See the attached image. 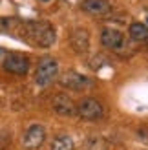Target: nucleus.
<instances>
[{"instance_id": "ddd939ff", "label": "nucleus", "mask_w": 148, "mask_h": 150, "mask_svg": "<svg viewBox=\"0 0 148 150\" xmlns=\"http://www.w3.org/2000/svg\"><path fill=\"white\" fill-rule=\"evenodd\" d=\"M11 143V134L9 132H0V150H6Z\"/></svg>"}, {"instance_id": "20e7f679", "label": "nucleus", "mask_w": 148, "mask_h": 150, "mask_svg": "<svg viewBox=\"0 0 148 150\" xmlns=\"http://www.w3.org/2000/svg\"><path fill=\"white\" fill-rule=\"evenodd\" d=\"M4 70L15 75H26L29 70V59L24 53H7L4 59Z\"/></svg>"}, {"instance_id": "f03ea898", "label": "nucleus", "mask_w": 148, "mask_h": 150, "mask_svg": "<svg viewBox=\"0 0 148 150\" xmlns=\"http://www.w3.org/2000/svg\"><path fill=\"white\" fill-rule=\"evenodd\" d=\"M57 75H58V62L53 57H42L35 71V82L39 86H48L57 79Z\"/></svg>"}, {"instance_id": "9d476101", "label": "nucleus", "mask_w": 148, "mask_h": 150, "mask_svg": "<svg viewBox=\"0 0 148 150\" xmlns=\"http://www.w3.org/2000/svg\"><path fill=\"white\" fill-rule=\"evenodd\" d=\"M71 46L77 53H86L90 48V35L86 29H75L71 33Z\"/></svg>"}, {"instance_id": "6e6552de", "label": "nucleus", "mask_w": 148, "mask_h": 150, "mask_svg": "<svg viewBox=\"0 0 148 150\" xmlns=\"http://www.w3.org/2000/svg\"><path fill=\"white\" fill-rule=\"evenodd\" d=\"M123 40L124 37L119 29H113V28H106L104 31L101 33V42L104 48H110V50H119L123 46Z\"/></svg>"}, {"instance_id": "0eeeda50", "label": "nucleus", "mask_w": 148, "mask_h": 150, "mask_svg": "<svg viewBox=\"0 0 148 150\" xmlns=\"http://www.w3.org/2000/svg\"><path fill=\"white\" fill-rule=\"evenodd\" d=\"M53 110L57 112L58 115L66 117V115H73V114H75L77 106H75V103H73L71 97H68L66 93H58V95L53 97Z\"/></svg>"}, {"instance_id": "9b49d317", "label": "nucleus", "mask_w": 148, "mask_h": 150, "mask_svg": "<svg viewBox=\"0 0 148 150\" xmlns=\"http://www.w3.org/2000/svg\"><path fill=\"white\" fill-rule=\"evenodd\" d=\"M128 33H130L132 39L137 40V42L148 40V26H146V24H141V22H134V24L130 26Z\"/></svg>"}, {"instance_id": "7ed1b4c3", "label": "nucleus", "mask_w": 148, "mask_h": 150, "mask_svg": "<svg viewBox=\"0 0 148 150\" xmlns=\"http://www.w3.org/2000/svg\"><path fill=\"white\" fill-rule=\"evenodd\" d=\"M75 112L79 114V117L86 119V121H99L102 117V114H104V112H102V104L97 99H93V97H84V99L77 104Z\"/></svg>"}, {"instance_id": "39448f33", "label": "nucleus", "mask_w": 148, "mask_h": 150, "mask_svg": "<svg viewBox=\"0 0 148 150\" xmlns=\"http://www.w3.org/2000/svg\"><path fill=\"white\" fill-rule=\"evenodd\" d=\"M44 139H46V130L40 125H33L29 126L24 134V139H22V145H24L26 150H37L40 148Z\"/></svg>"}, {"instance_id": "f8f14e48", "label": "nucleus", "mask_w": 148, "mask_h": 150, "mask_svg": "<svg viewBox=\"0 0 148 150\" xmlns=\"http://www.w3.org/2000/svg\"><path fill=\"white\" fill-rule=\"evenodd\" d=\"M51 150H73L75 145H73V139L70 136H57L53 141H51Z\"/></svg>"}, {"instance_id": "1a4fd4ad", "label": "nucleus", "mask_w": 148, "mask_h": 150, "mask_svg": "<svg viewBox=\"0 0 148 150\" xmlns=\"http://www.w3.org/2000/svg\"><path fill=\"white\" fill-rule=\"evenodd\" d=\"M80 7H82V11L90 13V15H106L112 9L108 0H82Z\"/></svg>"}, {"instance_id": "f257e3e1", "label": "nucleus", "mask_w": 148, "mask_h": 150, "mask_svg": "<svg viewBox=\"0 0 148 150\" xmlns=\"http://www.w3.org/2000/svg\"><path fill=\"white\" fill-rule=\"evenodd\" d=\"M24 35L29 42H33L35 46H40V48H49L53 46V42L57 39L55 35V29L51 24L48 22H39V20H27L24 22Z\"/></svg>"}, {"instance_id": "423d86ee", "label": "nucleus", "mask_w": 148, "mask_h": 150, "mask_svg": "<svg viewBox=\"0 0 148 150\" xmlns=\"http://www.w3.org/2000/svg\"><path fill=\"white\" fill-rule=\"evenodd\" d=\"M61 84L68 90H82L86 86H90V79L77 71H66L61 79Z\"/></svg>"}, {"instance_id": "4468645a", "label": "nucleus", "mask_w": 148, "mask_h": 150, "mask_svg": "<svg viewBox=\"0 0 148 150\" xmlns=\"http://www.w3.org/2000/svg\"><path fill=\"white\" fill-rule=\"evenodd\" d=\"M146 22H148V18H146Z\"/></svg>"}]
</instances>
